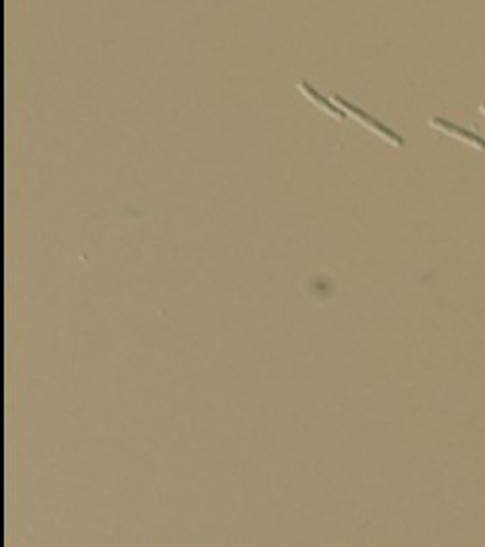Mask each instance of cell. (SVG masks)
Masks as SVG:
<instances>
[{
	"mask_svg": "<svg viewBox=\"0 0 485 547\" xmlns=\"http://www.w3.org/2000/svg\"><path fill=\"white\" fill-rule=\"evenodd\" d=\"M332 99H334V103L341 105V109H344V111L348 112V114H352V116H354V118H356V120H360V122H362V124H364L366 128L374 130L375 134H379V136L385 137L387 141H391L392 146L400 147V146H402V144H404V139H402V137H400L399 134H394L392 130L387 128L385 124H381L379 120H375L374 116H369V114L362 111V109H357V107H354V105L348 103V101H344L341 95L332 93Z\"/></svg>",
	"mask_w": 485,
	"mask_h": 547,
	"instance_id": "obj_1",
	"label": "cell"
},
{
	"mask_svg": "<svg viewBox=\"0 0 485 547\" xmlns=\"http://www.w3.org/2000/svg\"><path fill=\"white\" fill-rule=\"evenodd\" d=\"M431 122V126L433 128H439L442 130V132H447L449 136H454L459 137L460 141H466V144H472L474 147H477V149H485V139L482 136H477V134H474V132H468V130H462L460 126H456V124H452V122H449V120L441 118V116H435V118L429 120Z\"/></svg>",
	"mask_w": 485,
	"mask_h": 547,
	"instance_id": "obj_2",
	"label": "cell"
},
{
	"mask_svg": "<svg viewBox=\"0 0 485 547\" xmlns=\"http://www.w3.org/2000/svg\"><path fill=\"white\" fill-rule=\"evenodd\" d=\"M298 89L302 91V93H304V97H306V99H309L311 103L317 105V107H319V109H321L323 112H327V114H331V116H334V118H339V120H342L344 116H346V112L339 111L334 105H331L329 101H327V99H325L323 95L317 93V91H315L314 87L309 86L307 82H300Z\"/></svg>",
	"mask_w": 485,
	"mask_h": 547,
	"instance_id": "obj_3",
	"label": "cell"
},
{
	"mask_svg": "<svg viewBox=\"0 0 485 547\" xmlns=\"http://www.w3.org/2000/svg\"><path fill=\"white\" fill-rule=\"evenodd\" d=\"M482 109H484V112H485V103H484V105H482Z\"/></svg>",
	"mask_w": 485,
	"mask_h": 547,
	"instance_id": "obj_4",
	"label": "cell"
}]
</instances>
